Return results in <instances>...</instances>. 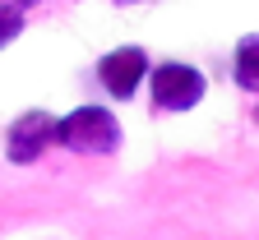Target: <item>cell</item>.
Here are the masks:
<instances>
[{
  "mask_svg": "<svg viewBox=\"0 0 259 240\" xmlns=\"http://www.w3.org/2000/svg\"><path fill=\"white\" fill-rule=\"evenodd\" d=\"M47 148H56V116L51 111H23V116H14L10 120V129H5V157L14 162V166H32Z\"/></svg>",
  "mask_w": 259,
  "mask_h": 240,
  "instance_id": "3",
  "label": "cell"
},
{
  "mask_svg": "<svg viewBox=\"0 0 259 240\" xmlns=\"http://www.w3.org/2000/svg\"><path fill=\"white\" fill-rule=\"evenodd\" d=\"M148 79V51L144 46H111L97 60V83L102 92H111L116 102H130Z\"/></svg>",
  "mask_w": 259,
  "mask_h": 240,
  "instance_id": "4",
  "label": "cell"
},
{
  "mask_svg": "<svg viewBox=\"0 0 259 240\" xmlns=\"http://www.w3.org/2000/svg\"><path fill=\"white\" fill-rule=\"evenodd\" d=\"M148 97H153V107L157 111H171V116H181V111H194L204 102V92H208V79H204V70L199 65H190V60H162V65H148Z\"/></svg>",
  "mask_w": 259,
  "mask_h": 240,
  "instance_id": "2",
  "label": "cell"
},
{
  "mask_svg": "<svg viewBox=\"0 0 259 240\" xmlns=\"http://www.w3.org/2000/svg\"><path fill=\"white\" fill-rule=\"evenodd\" d=\"M236 88H245V92L259 88V37L254 32H245L236 42Z\"/></svg>",
  "mask_w": 259,
  "mask_h": 240,
  "instance_id": "5",
  "label": "cell"
},
{
  "mask_svg": "<svg viewBox=\"0 0 259 240\" xmlns=\"http://www.w3.org/2000/svg\"><path fill=\"white\" fill-rule=\"evenodd\" d=\"M56 143L70 153H83V157L116 153L120 148V120L107 107H74V111L56 116Z\"/></svg>",
  "mask_w": 259,
  "mask_h": 240,
  "instance_id": "1",
  "label": "cell"
},
{
  "mask_svg": "<svg viewBox=\"0 0 259 240\" xmlns=\"http://www.w3.org/2000/svg\"><path fill=\"white\" fill-rule=\"evenodd\" d=\"M19 37H23V10H14V5L0 0V51L14 46Z\"/></svg>",
  "mask_w": 259,
  "mask_h": 240,
  "instance_id": "6",
  "label": "cell"
}]
</instances>
